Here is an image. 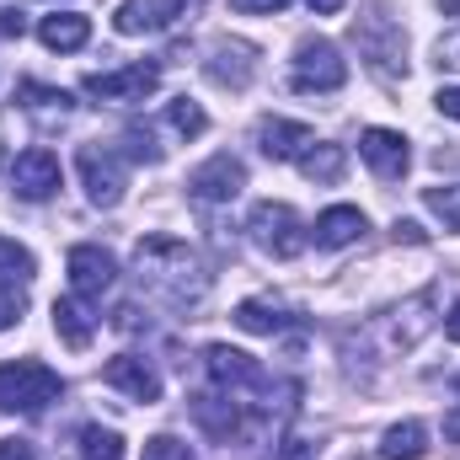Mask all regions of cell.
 <instances>
[{
  "instance_id": "cell-7",
  "label": "cell",
  "mask_w": 460,
  "mask_h": 460,
  "mask_svg": "<svg viewBox=\"0 0 460 460\" xmlns=\"http://www.w3.org/2000/svg\"><path fill=\"white\" fill-rule=\"evenodd\" d=\"M59 182H65V166H59V155H54V150H43V145L22 150V155L11 161V193H16V199H27V204L54 199V193H59Z\"/></svg>"
},
{
  "instance_id": "cell-37",
  "label": "cell",
  "mask_w": 460,
  "mask_h": 460,
  "mask_svg": "<svg viewBox=\"0 0 460 460\" xmlns=\"http://www.w3.org/2000/svg\"><path fill=\"white\" fill-rule=\"evenodd\" d=\"M22 32H27V22L16 11H0V38H22Z\"/></svg>"
},
{
  "instance_id": "cell-6",
  "label": "cell",
  "mask_w": 460,
  "mask_h": 460,
  "mask_svg": "<svg viewBox=\"0 0 460 460\" xmlns=\"http://www.w3.org/2000/svg\"><path fill=\"white\" fill-rule=\"evenodd\" d=\"M295 92H338L348 81V59L338 54V43L327 38H305L295 49Z\"/></svg>"
},
{
  "instance_id": "cell-14",
  "label": "cell",
  "mask_w": 460,
  "mask_h": 460,
  "mask_svg": "<svg viewBox=\"0 0 460 460\" xmlns=\"http://www.w3.org/2000/svg\"><path fill=\"white\" fill-rule=\"evenodd\" d=\"M257 145H262L268 161H300L316 145V134L305 123H295V118H262L257 123Z\"/></svg>"
},
{
  "instance_id": "cell-23",
  "label": "cell",
  "mask_w": 460,
  "mask_h": 460,
  "mask_svg": "<svg viewBox=\"0 0 460 460\" xmlns=\"http://www.w3.org/2000/svg\"><path fill=\"white\" fill-rule=\"evenodd\" d=\"M343 166H348L343 145H327V139H316V145L300 155V172H305L311 182H338V177H343Z\"/></svg>"
},
{
  "instance_id": "cell-34",
  "label": "cell",
  "mask_w": 460,
  "mask_h": 460,
  "mask_svg": "<svg viewBox=\"0 0 460 460\" xmlns=\"http://www.w3.org/2000/svg\"><path fill=\"white\" fill-rule=\"evenodd\" d=\"M289 0H230V11H241V16H273V11H284Z\"/></svg>"
},
{
  "instance_id": "cell-40",
  "label": "cell",
  "mask_w": 460,
  "mask_h": 460,
  "mask_svg": "<svg viewBox=\"0 0 460 460\" xmlns=\"http://www.w3.org/2000/svg\"><path fill=\"white\" fill-rule=\"evenodd\" d=\"M445 338H450V343H460V300L450 305V316H445Z\"/></svg>"
},
{
  "instance_id": "cell-9",
  "label": "cell",
  "mask_w": 460,
  "mask_h": 460,
  "mask_svg": "<svg viewBox=\"0 0 460 460\" xmlns=\"http://www.w3.org/2000/svg\"><path fill=\"white\" fill-rule=\"evenodd\" d=\"M70 289L81 295V300H102L108 289L118 284V262L113 252H102V246H92V241H81V246H70Z\"/></svg>"
},
{
  "instance_id": "cell-35",
  "label": "cell",
  "mask_w": 460,
  "mask_h": 460,
  "mask_svg": "<svg viewBox=\"0 0 460 460\" xmlns=\"http://www.w3.org/2000/svg\"><path fill=\"white\" fill-rule=\"evenodd\" d=\"M0 460H38L32 439H0Z\"/></svg>"
},
{
  "instance_id": "cell-20",
  "label": "cell",
  "mask_w": 460,
  "mask_h": 460,
  "mask_svg": "<svg viewBox=\"0 0 460 460\" xmlns=\"http://www.w3.org/2000/svg\"><path fill=\"white\" fill-rule=\"evenodd\" d=\"M38 38H43V49H54V54H75V49H86L92 22L75 16V11H54V16L38 22Z\"/></svg>"
},
{
  "instance_id": "cell-19",
  "label": "cell",
  "mask_w": 460,
  "mask_h": 460,
  "mask_svg": "<svg viewBox=\"0 0 460 460\" xmlns=\"http://www.w3.org/2000/svg\"><path fill=\"white\" fill-rule=\"evenodd\" d=\"M193 418H199V429L204 434H215V439H226L241 429V407H235V396L226 391H204V396H193Z\"/></svg>"
},
{
  "instance_id": "cell-8",
  "label": "cell",
  "mask_w": 460,
  "mask_h": 460,
  "mask_svg": "<svg viewBox=\"0 0 460 460\" xmlns=\"http://www.w3.org/2000/svg\"><path fill=\"white\" fill-rule=\"evenodd\" d=\"M155 86H161V65L155 59H139V65H123V70H108V75H92L86 81V97L128 108V102H145Z\"/></svg>"
},
{
  "instance_id": "cell-12",
  "label": "cell",
  "mask_w": 460,
  "mask_h": 460,
  "mask_svg": "<svg viewBox=\"0 0 460 460\" xmlns=\"http://www.w3.org/2000/svg\"><path fill=\"white\" fill-rule=\"evenodd\" d=\"M177 16H188V0H123L113 11V27L123 38H145V32H166Z\"/></svg>"
},
{
  "instance_id": "cell-27",
  "label": "cell",
  "mask_w": 460,
  "mask_h": 460,
  "mask_svg": "<svg viewBox=\"0 0 460 460\" xmlns=\"http://www.w3.org/2000/svg\"><path fill=\"white\" fill-rule=\"evenodd\" d=\"M423 204L434 220H445V230H460V188H429Z\"/></svg>"
},
{
  "instance_id": "cell-33",
  "label": "cell",
  "mask_w": 460,
  "mask_h": 460,
  "mask_svg": "<svg viewBox=\"0 0 460 460\" xmlns=\"http://www.w3.org/2000/svg\"><path fill=\"white\" fill-rule=\"evenodd\" d=\"M279 460H316V439H300V434H289V439L279 445Z\"/></svg>"
},
{
  "instance_id": "cell-18",
  "label": "cell",
  "mask_w": 460,
  "mask_h": 460,
  "mask_svg": "<svg viewBox=\"0 0 460 460\" xmlns=\"http://www.w3.org/2000/svg\"><path fill=\"white\" fill-rule=\"evenodd\" d=\"M364 230H369L364 209H353V204H332V209H322V215H316V246L338 252V246H353Z\"/></svg>"
},
{
  "instance_id": "cell-16",
  "label": "cell",
  "mask_w": 460,
  "mask_h": 460,
  "mask_svg": "<svg viewBox=\"0 0 460 460\" xmlns=\"http://www.w3.org/2000/svg\"><path fill=\"white\" fill-rule=\"evenodd\" d=\"M204 369H209V380L215 385H257L262 380V369L252 364V353H241V348H226V343H209L204 348Z\"/></svg>"
},
{
  "instance_id": "cell-2",
  "label": "cell",
  "mask_w": 460,
  "mask_h": 460,
  "mask_svg": "<svg viewBox=\"0 0 460 460\" xmlns=\"http://www.w3.org/2000/svg\"><path fill=\"white\" fill-rule=\"evenodd\" d=\"M353 43H358V59L369 65V75L407 81V32H402V22H391L385 11H369V16L353 22Z\"/></svg>"
},
{
  "instance_id": "cell-22",
  "label": "cell",
  "mask_w": 460,
  "mask_h": 460,
  "mask_svg": "<svg viewBox=\"0 0 460 460\" xmlns=\"http://www.w3.org/2000/svg\"><path fill=\"white\" fill-rule=\"evenodd\" d=\"M235 327L252 332V338H273V332L289 327V316H284L279 305H268V300H241V305H235Z\"/></svg>"
},
{
  "instance_id": "cell-31",
  "label": "cell",
  "mask_w": 460,
  "mask_h": 460,
  "mask_svg": "<svg viewBox=\"0 0 460 460\" xmlns=\"http://www.w3.org/2000/svg\"><path fill=\"white\" fill-rule=\"evenodd\" d=\"M123 145H128V155H134V161H145V166H155V161H161V145H155L145 128H123Z\"/></svg>"
},
{
  "instance_id": "cell-39",
  "label": "cell",
  "mask_w": 460,
  "mask_h": 460,
  "mask_svg": "<svg viewBox=\"0 0 460 460\" xmlns=\"http://www.w3.org/2000/svg\"><path fill=\"white\" fill-rule=\"evenodd\" d=\"M305 5H311L316 16H338V11H343L348 0H305Z\"/></svg>"
},
{
  "instance_id": "cell-5",
  "label": "cell",
  "mask_w": 460,
  "mask_h": 460,
  "mask_svg": "<svg viewBox=\"0 0 460 460\" xmlns=\"http://www.w3.org/2000/svg\"><path fill=\"white\" fill-rule=\"evenodd\" d=\"M246 230H252V241L268 252V257H279V262H289V257H300L305 252V226H300V215L289 209V204H257L252 209V220H246Z\"/></svg>"
},
{
  "instance_id": "cell-17",
  "label": "cell",
  "mask_w": 460,
  "mask_h": 460,
  "mask_svg": "<svg viewBox=\"0 0 460 460\" xmlns=\"http://www.w3.org/2000/svg\"><path fill=\"white\" fill-rule=\"evenodd\" d=\"M54 332H59V343L65 348H92L97 338V316L86 311V300L81 295H65V300H54Z\"/></svg>"
},
{
  "instance_id": "cell-4",
  "label": "cell",
  "mask_w": 460,
  "mask_h": 460,
  "mask_svg": "<svg viewBox=\"0 0 460 460\" xmlns=\"http://www.w3.org/2000/svg\"><path fill=\"white\" fill-rule=\"evenodd\" d=\"M75 172H81V188L97 209H118L123 204V188H128V172H123V155L113 145H81L75 150Z\"/></svg>"
},
{
  "instance_id": "cell-25",
  "label": "cell",
  "mask_w": 460,
  "mask_h": 460,
  "mask_svg": "<svg viewBox=\"0 0 460 460\" xmlns=\"http://www.w3.org/2000/svg\"><path fill=\"white\" fill-rule=\"evenodd\" d=\"M81 456L86 460H123V439H118L113 429H102V423H86L81 429Z\"/></svg>"
},
{
  "instance_id": "cell-13",
  "label": "cell",
  "mask_w": 460,
  "mask_h": 460,
  "mask_svg": "<svg viewBox=\"0 0 460 460\" xmlns=\"http://www.w3.org/2000/svg\"><path fill=\"white\" fill-rule=\"evenodd\" d=\"M102 380L113 385V391H123L128 402H161V375L139 358V353H118V358H108L102 364Z\"/></svg>"
},
{
  "instance_id": "cell-32",
  "label": "cell",
  "mask_w": 460,
  "mask_h": 460,
  "mask_svg": "<svg viewBox=\"0 0 460 460\" xmlns=\"http://www.w3.org/2000/svg\"><path fill=\"white\" fill-rule=\"evenodd\" d=\"M434 65H439V70H460V27L434 43Z\"/></svg>"
},
{
  "instance_id": "cell-24",
  "label": "cell",
  "mask_w": 460,
  "mask_h": 460,
  "mask_svg": "<svg viewBox=\"0 0 460 460\" xmlns=\"http://www.w3.org/2000/svg\"><path fill=\"white\" fill-rule=\"evenodd\" d=\"M16 102H22V113H43V118H65L75 102H70V92H54V86H38V81H22L16 86Z\"/></svg>"
},
{
  "instance_id": "cell-28",
  "label": "cell",
  "mask_w": 460,
  "mask_h": 460,
  "mask_svg": "<svg viewBox=\"0 0 460 460\" xmlns=\"http://www.w3.org/2000/svg\"><path fill=\"white\" fill-rule=\"evenodd\" d=\"M22 311H27L22 284H16V279H0V332H11V327L22 322Z\"/></svg>"
},
{
  "instance_id": "cell-30",
  "label": "cell",
  "mask_w": 460,
  "mask_h": 460,
  "mask_svg": "<svg viewBox=\"0 0 460 460\" xmlns=\"http://www.w3.org/2000/svg\"><path fill=\"white\" fill-rule=\"evenodd\" d=\"M145 460H193V450L177 434H155V439H145Z\"/></svg>"
},
{
  "instance_id": "cell-21",
  "label": "cell",
  "mask_w": 460,
  "mask_h": 460,
  "mask_svg": "<svg viewBox=\"0 0 460 460\" xmlns=\"http://www.w3.org/2000/svg\"><path fill=\"white\" fill-rule=\"evenodd\" d=\"M380 456H385V460H423V456H429V429H423L418 418L391 423V429H385V439H380Z\"/></svg>"
},
{
  "instance_id": "cell-29",
  "label": "cell",
  "mask_w": 460,
  "mask_h": 460,
  "mask_svg": "<svg viewBox=\"0 0 460 460\" xmlns=\"http://www.w3.org/2000/svg\"><path fill=\"white\" fill-rule=\"evenodd\" d=\"M0 273H16V279H22V284H27V279H32V252H27V246H16V241H5V235H0Z\"/></svg>"
},
{
  "instance_id": "cell-1",
  "label": "cell",
  "mask_w": 460,
  "mask_h": 460,
  "mask_svg": "<svg viewBox=\"0 0 460 460\" xmlns=\"http://www.w3.org/2000/svg\"><path fill=\"white\" fill-rule=\"evenodd\" d=\"M134 268H139V279L150 284V295H161V300H172V305H188V300L204 295L199 257H193L182 241H172V235H150V241H139Z\"/></svg>"
},
{
  "instance_id": "cell-11",
  "label": "cell",
  "mask_w": 460,
  "mask_h": 460,
  "mask_svg": "<svg viewBox=\"0 0 460 460\" xmlns=\"http://www.w3.org/2000/svg\"><path fill=\"white\" fill-rule=\"evenodd\" d=\"M241 188H246V166H241L235 155H209V161L188 177V193H193L199 204H230Z\"/></svg>"
},
{
  "instance_id": "cell-3",
  "label": "cell",
  "mask_w": 460,
  "mask_h": 460,
  "mask_svg": "<svg viewBox=\"0 0 460 460\" xmlns=\"http://www.w3.org/2000/svg\"><path fill=\"white\" fill-rule=\"evenodd\" d=\"M59 396H65L59 369H49L38 358H5L0 364V412H43Z\"/></svg>"
},
{
  "instance_id": "cell-15",
  "label": "cell",
  "mask_w": 460,
  "mask_h": 460,
  "mask_svg": "<svg viewBox=\"0 0 460 460\" xmlns=\"http://www.w3.org/2000/svg\"><path fill=\"white\" fill-rule=\"evenodd\" d=\"M204 75H209L215 86L246 92V81L257 75V49H252V43H215V54L204 59Z\"/></svg>"
},
{
  "instance_id": "cell-26",
  "label": "cell",
  "mask_w": 460,
  "mask_h": 460,
  "mask_svg": "<svg viewBox=\"0 0 460 460\" xmlns=\"http://www.w3.org/2000/svg\"><path fill=\"white\" fill-rule=\"evenodd\" d=\"M166 123L182 134V139H199L204 128H209V118H204V108L199 102H188V97H177V102H166Z\"/></svg>"
},
{
  "instance_id": "cell-10",
  "label": "cell",
  "mask_w": 460,
  "mask_h": 460,
  "mask_svg": "<svg viewBox=\"0 0 460 460\" xmlns=\"http://www.w3.org/2000/svg\"><path fill=\"white\" fill-rule=\"evenodd\" d=\"M358 155H364V166H369L380 182H396V177H407V166H412V145H407V134H396V128H364V134H358Z\"/></svg>"
},
{
  "instance_id": "cell-36",
  "label": "cell",
  "mask_w": 460,
  "mask_h": 460,
  "mask_svg": "<svg viewBox=\"0 0 460 460\" xmlns=\"http://www.w3.org/2000/svg\"><path fill=\"white\" fill-rule=\"evenodd\" d=\"M434 108H439L445 118H456V123H460V86H445V92L434 97Z\"/></svg>"
},
{
  "instance_id": "cell-38",
  "label": "cell",
  "mask_w": 460,
  "mask_h": 460,
  "mask_svg": "<svg viewBox=\"0 0 460 460\" xmlns=\"http://www.w3.org/2000/svg\"><path fill=\"white\" fill-rule=\"evenodd\" d=\"M391 235H396V241H412V246H423V230L412 226V220H396V226H391Z\"/></svg>"
}]
</instances>
